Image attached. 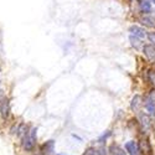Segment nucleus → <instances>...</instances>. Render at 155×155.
Returning a JSON list of instances; mask_svg holds the SVG:
<instances>
[{
    "label": "nucleus",
    "mask_w": 155,
    "mask_h": 155,
    "mask_svg": "<svg viewBox=\"0 0 155 155\" xmlns=\"http://www.w3.org/2000/svg\"><path fill=\"white\" fill-rule=\"evenodd\" d=\"M137 119H138V124H139L138 130L140 132V135H148L149 137L151 129L154 127V122H153L151 117L148 115L145 112H141L137 115Z\"/></svg>",
    "instance_id": "nucleus-1"
},
{
    "label": "nucleus",
    "mask_w": 155,
    "mask_h": 155,
    "mask_svg": "<svg viewBox=\"0 0 155 155\" xmlns=\"http://www.w3.org/2000/svg\"><path fill=\"white\" fill-rule=\"evenodd\" d=\"M143 112H145L151 118L155 115V91H153V89H150L144 94Z\"/></svg>",
    "instance_id": "nucleus-2"
},
{
    "label": "nucleus",
    "mask_w": 155,
    "mask_h": 155,
    "mask_svg": "<svg viewBox=\"0 0 155 155\" xmlns=\"http://www.w3.org/2000/svg\"><path fill=\"white\" fill-rule=\"evenodd\" d=\"M135 20L140 26H143L144 29H149L150 31L155 30V15H153V14H141V15H137Z\"/></svg>",
    "instance_id": "nucleus-3"
},
{
    "label": "nucleus",
    "mask_w": 155,
    "mask_h": 155,
    "mask_svg": "<svg viewBox=\"0 0 155 155\" xmlns=\"http://www.w3.org/2000/svg\"><path fill=\"white\" fill-rule=\"evenodd\" d=\"M141 155H154V148L148 135H140L138 139Z\"/></svg>",
    "instance_id": "nucleus-4"
},
{
    "label": "nucleus",
    "mask_w": 155,
    "mask_h": 155,
    "mask_svg": "<svg viewBox=\"0 0 155 155\" xmlns=\"http://www.w3.org/2000/svg\"><path fill=\"white\" fill-rule=\"evenodd\" d=\"M140 52L143 54L144 58L150 64V67H154L155 68V47L153 45H150L149 42H144V45H143V47H141Z\"/></svg>",
    "instance_id": "nucleus-5"
},
{
    "label": "nucleus",
    "mask_w": 155,
    "mask_h": 155,
    "mask_svg": "<svg viewBox=\"0 0 155 155\" xmlns=\"http://www.w3.org/2000/svg\"><path fill=\"white\" fill-rule=\"evenodd\" d=\"M143 103H144V96H141L139 93L134 94L129 102V107H130L132 113H134L135 115H138L139 113L143 112Z\"/></svg>",
    "instance_id": "nucleus-6"
},
{
    "label": "nucleus",
    "mask_w": 155,
    "mask_h": 155,
    "mask_svg": "<svg viewBox=\"0 0 155 155\" xmlns=\"http://www.w3.org/2000/svg\"><path fill=\"white\" fill-rule=\"evenodd\" d=\"M135 6H137V14L141 15V14H153L154 6L149 0H137L135 2Z\"/></svg>",
    "instance_id": "nucleus-7"
},
{
    "label": "nucleus",
    "mask_w": 155,
    "mask_h": 155,
    "mask_svg": "<svg viewBox=\"0 0 155 155\" xmlns=\"http://www.w3.org/2000/svg\"><path fill=\"white\" fill-rule=\"evenodd\" d=\"M128 32L129 35H133L138 38H140V40H145L147 36H148V31L147 29H144L143 26H140L139 24H132L128 28Z\"/></svg>",
    "instance_id": "nucleus-8"
},
{
    "label": "nucleus",
    "mask_w": 155,
    "mask_h": 155,
    "mask_svg": "<svg viewBox=\"0 0 155 155\" xmlns=\"http://www.w3.org/2000/svg\"><path fill=\"white\" fill-rule=\"evenodd\" d=\"M123 148L125 149L128 155H141L138 140H135V139H129V140L124 141Z\"/></svg>",
    "instance_id": "nucleus-9"
},
{
    "label": "nucleus",
    "mask_w": 155,
    "mask_h": 155,
    "mask_svg": "<svg viewBox=\"0 0 155 155\" xmlns=\"http://www.w3.org/2000/svg\"><path fill=\"white\" fill-rule=\"evenodd\" d=\"M0 117L4 122L10 117V99L6 96L0 101Z\"/></svg>",
    "instance_id": "nucleus-10"
},
{
    "label": "nucleus",
    "mask_w": 155,
    "mask_h": 155,
    "mask_svg": "<svg viewBox=\"0 0 155 155\" xmlns=\"http://www.w3.org/2000/svg\"><path fill=\"white\" fill-rule=\"evenodd\" d=\"M55 147H56V140L50 139V140H46L40 147V151L42 155H56Z\"/></svg>",
    "instance_id": "nucleus-11"
},
{
    "label": "nucleus",
    "mask_w": 155,
    "mask_h": 155,
    "mask_svg": "<svg viewBox=\"0 0 155 155\" xmlns=\"http://www.w3.org/2000/svg\"><path fill=\"white\" fill-rule=\"evenodd\" d=\"M108 147V155H128L125 149L117 141H112Z\"/></svg>",
    "instance_id": "nucleus-12"
},
{
    "label": "nucleus",
    "mask_w": 155,
    "mask_h": 155,
    "mask_svg": "<svg viewBox=\"0 0 155 155\" xmlns=\"http://www.w3.org/2000/svg\"><path fill=\"white\" fill-rule=\"evenodd\" d=\"M144 78H145L147 83L150 86V89L155 91V68H154V67H148V68H145Z\"/></svg>",
    "instance_id": "nucleus-13"
},
{
    "label": "nucleus",
    "mask_w": 155,
    "mask_h": 155,
    "mask_svg": "<svg viewBox=\"0 0 155 155\" xmlns=\"http://www.w3.org/2000/svg\"><path fill=\"white\" fill-rule=\"evenodd\" d=\"M112 135H113V132L110 130V129H107V130H104V132H103V133L97 138L96 144H97V145H106L107 141L112 138Z\"/></svg>",
    "instance_id": "nucleus-14"
},
{
    "label": "nucleus",
    "mask_w": 155,
    "mask_h": 155,
    "mask_svg": "<svg viewBox=\"0 0 155 155\" xmlns=\"http://www.w3.org/2000/svg\"><path fill=\"white\" fill-rule=\"evenodd\" d=\"M128 38H129V44H130V46H132L133 50L141 51V47H143V45H144L143 40H140V38H138V37H135L133 35H129Z\"/></svg>",
    "instance_id": "nucleus-15"
},
{
    "label": "nucleus",
    "mask_w": 155,
    "mask_h": 155,
    "mask_svg": "<svg viewBox=\"0 0 155 155\" xmlns=\"http://www.w3.org/2000/svg\"><path fill=\"white\" fill-rule=\"evenodd\" d=\"M30 132V128H29V125L26 124V123H24V122H21V123H19V127H18V133H16V135H18V138L21 140L25 135H26L28 133Z\"/></svg>",
    "instance_id": "nucleus-16"
},
{
    "label": "nucleus",
    "mask_w": 155,
    "mask_h": 155,
    "mask_svg": "<svg viewBox=\"0 0 155 155\" xmlns=\"http://www.w3.org/2000/svg\"><path fill=\"white\" fill-rule=\"evenodd\" d=\"M94 148H96V155H108L107 145H97Z\"/></svg>",
    "instance_id": "nucleus-17"
},
{
    "label": "nucleus",
    "mask_w": 155,
    "mask_h": 155,
    "mask_svg": "<svg viewBox=\"0 0 155 155\" xmlns=\"http://www.w3.org/2000/svg\"><path fill=\"white\" fill-rule=\"evenodd\" d=\"M29 135H30V138H31V140L34 141V143L37 144V127H32V128H30Z\"/></svg>",
    "instance_id": "nucleus-18"
},
{
    "label": "nucleus",
    "mask_w": 155,
    "mask_h": 155,
    "mask_svg": "<svg viewBox=\"0 0 155 155\" xmlns=\"http://www.w3.org/2000/svg\"><path fill=\"white\" fill-rule=\"evenodd\" d=\"M147 40L150 45H153L155 47V30L148 31V36H147Z\"/></svg>",
    "instance_id": "nucleus-19"
},
{
    "label": "nucleus",
    "mask_w": 155,
    "mask_h": 155,
    "mask_svg": "<svg viewBox=\"0 0 155 155\" xmlns=\"http://www.w3.org/2000/svg\"><path fill=\"white\" fill-rule=\"evenodd\" d=\"M82 155H96V148L94 147H87Z\"/></svg>",
    "instance_id": "nucleus-20"
},
{
    "label": "nucleus",
    "mask_w": 155,
    "mask_h": 155,
    "mask_svg": "<svg viewBox=\"0 0 155 155\" xmlns=\"http://www.w3.org/2000/svg\"><path fill=\"white\" fill-rule=\"evenodd\" d=\"M18 127H19V124H16V123H14V124H12L11 125V128H10V134L11 135H14V134H16L18 133Z\"/></svg>",
    "instance_id": "nucleus-21"
},
{
    "label": "nucleus",
    "mask_w": 155,
    "mask_h": 155,
    "mask_svg": "<svg viewBox=\"0 0 155 155\" xmlns=\"http://www.w3.org/2000/svg\"><path fill=\"white\" fill-rule=\"evenodd\" d=\"M72 137H73V138H74V139H78V140H80V141H83V139H82V138H81V137H78V135H77V134H72Z\"/></svg>",
    "instance_id": "nucleus-22"
},
{
    "label": "nucleus",
    "mask_w": 155,
    "mask_h": 155,
    "mask_svg": "<svg viewBox=\"0 0 155 155\" xmlns=\"http://www.w3.org/2000/svg\"><path fill=\"white\" fill-rule=\"evenodd\" d=\"M149 2H150V3H151V4H153V6H154V5H155V0H149Z\"/></svg>",
    "instance_id": "nucleus-23"
},
{
    "label": "nucleus",
    "mask_w": 155,
    "mask_h": 155,
    "mask_svg": "<svg viewBox=\"0 0 155 155\" xmlns=\"http://www.w3.org/2000/svg\"><path fill=\"white\" fill-rule=\"evenodd\" d=\"M56 155H68V154H63V153H58V154H56Z\"/></svg>",
    "instance_id": "nucleus-24"
},
{
    "label": "nucleus",
    "mask_w": 155,
    "mask_h": 155,
    "mask_svg": "<svg viewBox=\"0 0 155 155\" xmlns=\"http://www.w3.org/2000/svg\"><path fill=\"white\" fill-rule=\"evenodd\" d=\"M151 119H153V122H154V125H155V115H154V117H153Z\"/></svg>",
    "instance_id": "nucleus-25"
},
{
    "label": "nucleus",
    "mask_w": 155,
    "mask_h": 155,
    "mask_svg": "<svg viewBox=\"0 0 155 155\" xmlns=\"http://www.w3.org/2000/svg\"><path fill=\"white\" fill-rule=\"evenodd\" d=\"M0 71H2V70H0Z\"/></svg>",
    "instance_id": "nucleus-26"
}]
</instances>
